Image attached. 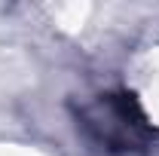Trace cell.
Listing matches in <instances>:
<instances>
[{"label": "cell", "instance_id": "1", "mask_svg": "<svg viewBox=\"0 0 159 156\" xmlns=\"http://www.w3.org/2000/svg\"><path fill=\"white\" fill-rule=\"evenodd\" d=\"M77 119L86 138L107 153L144 150L153 135L132 92H104L92 104H86Z\"/></svg>", "mask_w": 159, "mask_h": 156}]
</instances>
